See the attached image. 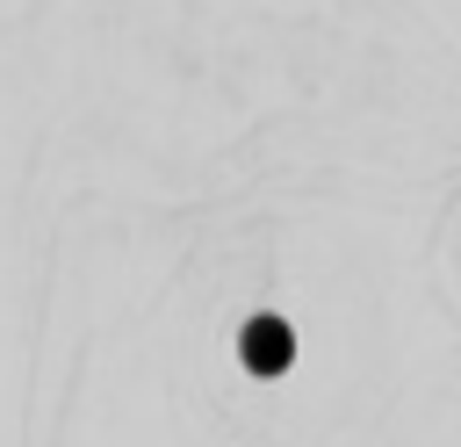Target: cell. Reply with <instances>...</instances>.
<instances>
[{"label":"cell","instance_id":"obj_1","mask_svg":"<svg viewBox=\"0 0 461 447\" xmlns=\"http://www.w3.org/2000/svg\"><path fill=\"white\" fill-rule=\"evenodd\" d=\"M281 353H288V332H281V324H245V360H252L259 375H274Z\"/></svg>","mask_w":461,"mask_h":447}]
</instances>
